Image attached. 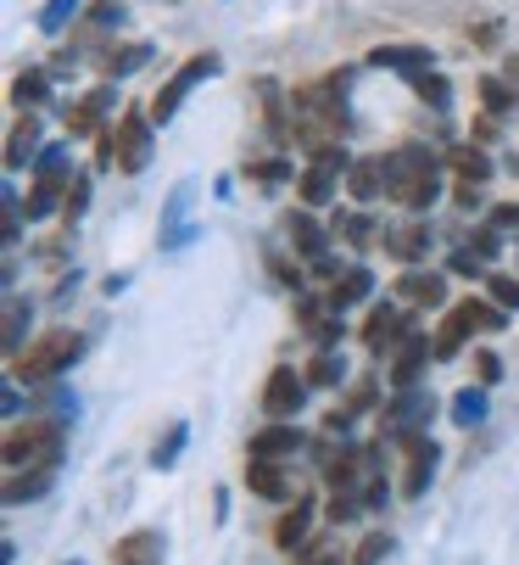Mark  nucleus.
<instances>
[{
  "mask_svg": "<svg viewBox=\"0 0 519 565\" xmlns=\"http://www.w3.org/2000/svg\"><path fill=\"white\" fill-rule=\"evenodd\" d=\"M380 163H386V202H402L408 213L436 207V196H442V157L430 146L408 140V146L386 151Z\"/></svg>",
  "mask_w": 519,
  "mask_h": 565,
  "instance_id": "nucleus-1",
  "label": "nucleus"
},
{
  "mask_svg": "<svg viewBox=\"0 0 519 565\" xmlns=\"http://www.w3.org/2000/svg\"><path fill=\"white\" fill-rule=\"evenodd\" d=\"M67 454V420L40 415V420H12L7 431V470H56Z\"/></svg>",
  "mask_w": 519,
  "mask_h": 565,
  "instance_id": "nucleus-2",
  "label": "nucleus"
},
{
  "mask_svg": "<svg viewBox=\"0 0 519 565\" xmlns=\"http://www.w3.org/2000/svg\"><path fill=\"white\" fill-rule=\"evenodd\" d=\"M78 359H84V337L67 331V326H56V331H40V337L12 359V375H18V381H62Z\"/></svg>",
  "mask_w": 519,
  "mask_h": 565,
  "instance_id": "nucleus-3",
  "label": "nucleus"
},
{
  "mask_svg": "<svg viewBox=\"0 0 519 565\" xmlns=\"http://www.w3.org/2000/svg\"><path fill=\"white\" fill-rule=\"evenodd\" d=\"M67 151H73V146H45V151H40V163L29 169V196H23L29 218H51V213H62L67 185H73V157H67Z\"/></svg>",
  "mask_w": 519,
  "mask_h": 565,
  "instance_id": "nucleus-4",
  "label": "nucleus"
},
{
  "mask_svg": "<svg viewBox=\"0 0 519 565\" xmlns=\"http://www.w3.org/2000/svg\"><path fill=\"white\" fill-rule=\"evenodd\" d=\"M218 67H224V62H218V51H196L180 73H167V78H162V90H156V102L145 107V113H151V124H173V118H180V107L191 102V90L202 85V78H213Z\"/></svg>",
  "mask_w": 519,
  "mask_h": 565,
  "instance_id": "nucleus-5",
  "label": "nucleus"
},
{
  "mask_svg": "<svg viewBox=\"0 0 519 565\" xmlns=\"http://www.w3.org/2000/svg\"><path fill=\"white\" fill-rule=\"evenodd\" d=\"M436 415V397H430L424 386H408V392H397L391 403H380V437L386 443H402V437H413V431H430L424 420Z\"/></svg>",
  "mask_w": 519,
  "mask_h": 565,
  "instance_id": "nucleus-6",
  "label": "nucleus"
},
{
  "mask_svg": "<svg viewBox=\"0 0 519 565\" xmlns=\"http://www.w3.org/2000/svg\"><path fill=\"white\" fill-rule=\"evenodd\" d=\"M397 448H402V459H408V476H402V499H424V488L436 481V465H442V448H436V437H430V431H413V437H402Z\"/></svg>",
  "mask_w": 519,
  "mask_h": 565,
  "instance_id": "nucleus-7",
  "label": "nucleus"
},
{
  "mask_svg": "<svg viewBox=\"0 0 519 565\" xmlns=\"http://www.w3.org/2000/svg\"><path fill=\"white\" fill-rule=\"evenodd\" d=\"M151 113H140V107H129V113H118V174H140L145 163H151Z\"/></svg>",
  "mask_w": 519,
  "mask_h": 565,
  "instance_id": "nucleus-8",
  "label": "nucleus"
},
{
  "mask_svg": "<svg viewBox=\"0 0 519 565\" xmlns=\"http://www.w3.org/2000/svg\"><path fill=\"white\" fill-rule=\"evenodd\" d=\"M112 107H118V85H107V78H101V85H96L90 96H78L73 107H62V118H67V135H73V140H84V135H101Z\"/></svg>",
  "mask_w": 519,
  "mask_h": 565,
  "instance_id": "nucleus-9",
  "label": "nucleus"
},
{
  "mask_svg": "<svg viewBox=\"0 0 519 565\" xmlns=\"http://www.w3.org/2000/svg\"><path fill=\"white\" fill-rule=\"evenodd\" d=\"M302 403H307V381H302L291 364L269 370V381H263V415H269V420H296Z\"/></svg>",
  "mask_w": 519,
  "mask_h": 565,
  "instance_id": "nucleus-10",
  "label": "nucleus"
},
{
  "mask_svg": "<svg viewBox=\"0 0 519 565\" xmlns=\"http://www.w3.org/2000/svg\"><path fill=\"white\" fill-rule=\"evenodd\" d=\"M397 359H391V386L397 392H408V386H419V375H424V364L430 359H436V348H430V337L419 331V319H413V326H408V337L391 348Z\"/></svg>",
  "mask_w": 519,
  "mask_h": 565,
  "instance_id": "nucleus-11",
  "label": "nucleus"
},
{
  "mask_svg": "<svg viewBox=\"0 0 519 565\" xmlns=\"http://www.w3.org/2000/svg\"><path fill=\"white\" fill-rule=\"evenodd\" d=\"M191 202H196V185L180 180V185H173V196H167V207H162V247L167 253H180V247H191V241H196Z\"/></svg>",
  "mask_w": 519,
  "mask_h": 565,
  "instance_id": "nucleus-12",
  "label": "nucleus"
},
{
  "mask_svg": "<svg viewBox=\"0 0 519 565\" xmlns=\"http://www.w3.org/2000/svg\"><path fill=\"white\" fill-rule=\"evenodd\" d=\"M480 331V319H475V297L469 302H453L447 313H442V326H436V342H430V348H436V359L447 364V359H458L464 353V342Z\"/></svg>",
  "mask_w": 519,
  "mask_h": 565,
  "instance_id": "nucleus-13",
  "label": "nucleus"
},
{
  "mask_svg": "<svg viewBox=\"0 0 519 565\" xmlns=\"http://www.w3.org/2000/svg\"><path fill=\"white\" fill-rule=\"evenodd\" d=\"M369 67L402 73L408 85H413V78L436 73V51H424V45H375V51H369Z\"/></svg>",
  "mask_w": 519,
  "mask_h": 565,
  "instance_id": "nucleus-14",
  "label": "nucleus"
},
{
  "mask_svg": "<svg viewBox=\"0 0 519 565\" xmlns=\"http://www.w3.org/2000/svg\"><path fill=\"white\" fill-rule=\"evenodd\" d=\"M408 326H413V319H402L397 302H369V313H364V348L386 353V348H397L408 337Z\"/></svg>",
  "mask_w": 519,
  "mask_h": 565,
  "instance_id": "nucleus-15",
  "label": "nucleus"
},
{
  "mask_svg": "<svg viewBox=\"0 0 519 565\" xmlns=\"http://www.w3.org/2000/svg\"><path fill=\"white\" fill-rule=\"evenodd\" d=\"M397 297L402 302H413V308H442L447 302V275L442 269H402L397 275Z\"/></svg>",
  "mask_w": 519,
  "mask_h": 565,
  "instance_id": "nucleus-16",
  "label": "nucleus"
},
{
  "mask_svg": "<svg viewBox=\"0 0 519 565\" xmlns=\"http://www.w3.org/2000/svg\"><path fill=\"white\" fill-rule=\"evenodd\" d=\"M167 554V537L156 526H140V532H123L112 543V565H162Z\"/></svg>",
  "mask_w": 519,
  "mask_h": 565,
  "instance_id": "nucleus-17",
  "label": "nucleus"
},
{
  "mask_svg": "<svg viewBox=\"0 0 519 565\" xmlns=\"http://www.w3.org/2000/svg\"><path fill=\"white\" fill-rule=\"evenodd\" d=\"M386 258H397L402 269H419L430 258V224H402V230H386L380 235Z\"/></svg>",
  "mask_w": 519,
  "mask_h": 565,
  "instance_id": "nucleus-18",
  "label": "nucleus"
},
{
  "mask_svg": "<svg viewBox=\"0 0 519 565\" xmlns=\"http://www.w3.org/2000/svg\"><path fill=\"white\" fill-rule=\"evenodd\" d=\"M40 113H18V124H12V135H7V169L18 174V169H34L40 163Z\"/></svg>",
  "mask_w": 519,
  "mask_h": 565,
  "instance_id": "nucleus-19",
  "label": "nucleus"
},
{
  "mask_svg": "<svg viewBox=\"0 0 519 565\" xmlns=\"http://www.w3.org/2000/svg\"><path fill=\"white\" fill-rule=\"evenodd\" d=\"M353 169V163H307L302 169V180H296V196H302V207H324V202H335V191H340V174Z\"/></svg>",
  "mask_w": 519,
  "mask_h": 565,
  "instance_id": "nucleus-20",
  "label": "nucleus"
},
{
  "mask_svg": "<svg viewBox=\"0 0 519 565\" xmlns=\"http://www.w3.org/2000/svg\"><path fill=\"white\" fill-rule=\"evenodd\" d=\"M246 488L269 504H291V481H285V465L280 459H251L246 454Z\"/></svg>",
  "mask_w": 519,
  "mask_h": 565,
  "instance_id": "nucleus-21",
  "label": "nucleus"
},
{
  "mask_svg": "<svg viewBox=\"0 0 519 565\" xmlns=\"http://www.w3.org/2000/svg\"><path fill=\"white\" fill-rule=\"evenodd\" d=\"M285 235H291L296 258H307V264H318V258H324V241H329V230L313 218V207H296V213H285Z\"/></svg>",
  "mask_w": 519,
  "mask_h": 565,
  "instance_id": "nucleus-22",
  "label": "nucleus"
},
{
  "mask_svg": "<svg viewBox=\"0 0 519 565\" xmlns=\"http://www.w3.org/2000/svg\"><path fill=\"white\" fill-rule=\"evenodd\" d=\"M296 448H302V426H296V420H269L263 431L251 437L246 454H251V459H291Z\"/></svg>",
  "mask_w": 519,
  "mask_h": 565,
  "instance_id": "nucleus-23",
  "label": "nucleus"
},
{
  "mask_svg": "<svg viewBox=\"0 0 519 565\" xmlns=\"http://www.w3.org/2000/svg\"><path fill=\"white\" fill-rule=\"evenodd\" d=\"M123 0H96V7H84V23L73 29V45L67 51H78V45H90V40H101V34H112V29H123Z\"/></svg>",
  "mask_w": 519,
  "mask_h": 565,
  "instance_id": "nucleus-24",
  "label": "nucleus"
},
{
  "mask_svg": "<svg viewBox=\"0 0 519 565\" xmlns=\"http://www.w3.org/2000/svg\"><path fill=\"white\" fill-rule=\"evenodd\" d=\"M56 488V470H7V488H0V499H7L12 510L18 504H34Z\"/></svg>",
  "mask_w": 519,
  "mask_h": 565,
  "instance_id": "nucleus-25",
  "label": "nucleus"
},
{
  "mask_svg": "<svg viewBox=\"0 0 519 565\" xmlns=\"http://www.w3.org/2000/svg\"><path fill=\"white\" fill-rule=\"evenodd\" d=\"M369 297H375V275L369 269H340V280H329V291H324V302L335 313H346L353 302H369Z\"/></svg>",
  "mask_w": 519,
  "mask_h": 565,
  "instance_id": "nucleus-26",
  "label": "nucleus"
},
{
  "mask_svg": "<svg viewBox=\"0 0 519 565\" xmlns=\"http://www.w3.org/2000/svg\"><path fill=\"white\" fill-rule=\"evenodd\" d=\"M307 532H313V499H296V504L274 521V543H280L285 554H296V548L307 543Z\"/></svg>",
  "mask_w": 519,
  "mask_h": 565,
  "instance_id": "nucleus-27",
  "label": "nucleus"
},
{
  "mask_svg": "<svg viewBox=\"0 0 519 565\" xmlns=\"http://www.w3.org/2000/svg\"><path fill=\"white\" fill-rule=\"evenodd\" d=\"M346 196H358V202H380L386 196V163L380 157H364V163L346 169Z\"/></svg>",
  "mask_w": 519,
  "mask_h": 565,
  "instance_id": "nucleus-28",
  "label": "nucleus"
},
{
  "mask_svg": "<svg viewBox=\"0 0 519 565\" xmlns=\"http://www.w3.org/2000/svg\"><path fill=\"white\" fill-rule=\"evenodd\" d=\"M151 62V45L145 40H129V45H112L107 56H101V78L107 85H118V78H129V73H140Z\"/></svg>",
  "mask_w": 519,
  "mask_h": 565,
  "instance_id": "nucleus-29",
  "label": "nucleus"
},
{
  "mask_svg": "<svg viewBox=\"0 0 519 565\" xmlns=\"http://www.w3.org/2000/svg\"><path fill=\"white\" fill-rule=\"evenodd\" d=\"M29 313H34V302H29V297H18V291H7V319H0V348H7V359H18V353H23Z\"/></svg>",
  "mask_w": 519,
  "mask_h": 565,
  "instance_id": "nucleus-30",
  "label": "nucleus"
},
{
  "mask_svg": "<svg viewBox=\"0 0 519 565\" xmlns=\"http://www.w3.org/2000/svg\"><path fill=\"white\" fill-rule=\"evenodd\" d=\"M51 85H56V78H51L45 67H23V73L12 78V107H18V113H29V107L51 102Z\"/></svg>",
  "mask_w": 519,
  "mask_h": 565,
  "instance_id": "nucleus-31",
  "label": "nucleus"
},
{
  "mask_svg": "<svg viewBox=\"0 0 519 565\" xmlns=\"http://www.w3.org/2000/svg\"><path fill=\"white\" fill-rule=\"evenodd\" d=\"M447 415H453V426L475 431V426L486 420V386H458L453 403H447Z\"/></svg>",
  "mask_w": 519,
  "mask_h": 565,
  "instance_id": "nucleus-32",
  "label": "nucleus"
},
{
  "mask_svg": "<svg viewBox=\"0 0 519 565\" xmlns=\"http://www.w3.org/2000/svg\"><path fill=\"white\" fill-rule=\"evenodd\" d=\"M475 96L486 102V113H491V118H508V113L519 107V90L508 85V78H491V73H480V78H475Z\"/></svg>",
  "mask_w": 519,
  "mask_h": 565,
  "instance_id": "nucleus-33",
  "label": "nucleus"
},
{
  "mask_svg": "<svg viewBox=\"0 0 519 565\" xmlns=\"http://www.w3.org/2000/svg\"><path fill=\"white\" fill-rule=\"evenodd\" d=\"M307 386H340L346 381V359H340V348H318L313 359H307Z\"/></svg>",
  "mask_w": 519,
  "mask_h": 565,
  "instance_id": "nucleus-34",
  "label": "nucleus"
},
{
  "mask_svg": "<svg viewBox=\"0 0 519 565\" xmlns=\"http://www.w3.org/2000/svg\"><path fill=\"white\" fill-rule=\"evenodd\" d=\"M185 443H191V426H185V420H173V426L156 437L151 465H156V470H173V465H180V454H185Z\"/></svg>",
  "mask_w": 519,
  "mask_h": 565,
  "instance_id": "nucleus-35",
  "label": "nucleus"
},
{
  "mask_svg": "<svg viewBox=\"0 0 519 565\" xmlns=\"http://www.w3.org/2000/svg\"><path fill=\"white\" fill-rule=\"evenodd\" d=\"M329 235H340V241H353V247H369V241H375L380 230H375V213H335Z\"/></svg>",
  "mask_w": 519,
  "mask_h": 565,
  "instance_id": "nucleus-36",
  "label": "nucleus"
},
{
  "mask_svg": "<svg viewBox=\"0 0 519 565\" xmlns=\"http://www.w3.org/2000/svg\"><path fill=\"white\" fill-rule=\"evenodd\" d=\"M453 169H458V180H469V185H486L491 180V157L469 140V146H458L453 151Z\"/></svg>",
  "mask_w": 519,
  "mask_h": 565,
  "instance_id": "nucleus-37",
  "label": "nucleus"
},
{
  "mask_svg": "<svg viewBox=\"0 0 519 565\" xmlns=\"http://www.w3.org/2000/svg\"><path fill=\"white\" fill-rule=\"evenodd\" d=\"M78 12H84V0H45L34 23H40V34H51V40H56V34H62V29L78 18Z\"/></svg>",
  "mask_w": 519,
  "mask_h": 565,
  "instance_id": "nucleus-38",
  "label": "nucleus"
},
{
  "mask_svg": "<svg viewBox=\"0 0 519 565\" xmlns=\"http://www.w3.org/2000/svg\"><path fill=\"white\" fill-rule=\"evenodd\" d=\"M90 196H96V174H73L67 202H62V218H67V224H78L84 213H90Z\"/></svg>",
  "mask_w": 519,
  "mask_h": 565,
  "instance_id": "nucleus-39",
  "label": "nucleus"
},
{
  "mask_svg": "<svg viewBox=\"0 0 519 565\" xmlns=\"http://www.w3.org/2000/svg\"><path fill=\"white\" fill-rule=\"evenodd\" d=\"M413 90H419V102H424V107H436V113H447V107H453V85H447L442 73H424V78H413Z\"/></svg>",
  "mask_w": 519,
  "mask_h": 565,
  "instance_id": "nucleus-40",
  "label": "nucleus"
},
{
  "mask_svg": "<svg viewBox=\"0 0 519 565\" xmlns=\"http://www.w3.org/2000/svg\"><path fill=\"white\" fill-rule=\"evenodd\" d=\"M391 548H397V543H391V532H369V537L353 548V565H380Z\"/></svg>",
  "mask_w": 519,
  "mask_h": 565,
  "instance_id": "nucleus-41",
  "label": "nucleus"
},
{
  "mask_svg": "<svg viewBox=\"0 0 519 565\" xmlns=\"http://www.w3.org/2000/svg\"><path fill=\"white\" fill-rule=\"evenodd\" d=\"M335 526H346V521H358L364 515V499L358 493H329V510H324Z\"/></svg>",
  "mask_w": 519,
  "mask_h": 565,
  "instance_id": "nucleus-42",
  "label": "nucleus"
},
{
  "mask_svg": "<svg viewBox=\"0 0 519 565\" xmlns=\"http://www.w3.org/2000/svg\"><path fill=\"white\" fill-rule=\"evenodd\" d=\"M453 275H464V280H486V275H491V264H486L475 247H458V253H453Z\"/></svg>",
  "mask_w": 519,
  "mask_h": 565,
  "instance_id": "nucleus-43",
  "label": "nucleus"
},
{
  "mask_svg": "<svg viewBox=\"0 0 519 565\" xmlns=\"http://www.w3.org/2000/svg\"><path fill=\"white\" fill-rule=\"evenodd\" d=\"M486 297L497 308H519V280L513 275H486Z\"/></svg>",
  "mask_w": 519,
  "mask_h": 565,
  "instance_id": "nucleus-44",
  "label": "nucleus"
},
{
  "mask_svg": "<svg viewBox=\"0 0 519 565\" xmlns=\"http://www.w3.org/2000/svg\"><path fill=\"white\" fill-rule=\"evenodd\" d=\"M246 174L263 180V185H280V180H291V163L285 157H263V163H246Z\"/></svg>",
  "mask_w": 519,
  "mask_h": 565,
  "instance_id": "nucleus-45",
  "label": "nucleus"
},
{
  "mask_svg": "<svg viewBox=\"0 0 519 565\" xmlns=\"http://www.w3.org/2000/svg\"><path fill=\"white\" fill-rule=\"evenodd\" d=\"M296 559H302V565H353V554H335V548H324V543H302Z\"/></svg>",
  "mask_w": 519,
  "mask_h": 565,
  "instance_id": "nucleus-46",
  "label": "nucleus"
},
{
  "mask_svg": "<svg viewBox=\"0 0 519 565\" xmlns=\"http://www.w3.org/2000/svg\"><path fill=\"white\" fill-rule=\"evenodd\" d=\"M469 247H475V253H480V258L491 264V258L502 253V230H497V224H480V230L469 235Z\"/></svg>",
  "mask_w": 519,
  "mask_h": 565,
  "instance_id": "nucleus-47",
  "label": "nucleus"
},
{
  "mask_svg": "<svg viewBox=\"0 0 519 565\" xmlns=\"http://www.w3.org/2000/svg\"><path fill=\"white\" fill-rule=\"evenodd\" d=\"M475 375H480V386H497L502 381V359L491 348H475Z\"/></svg>",
  "mask_w": 519,
  "mask_h": 565,
  "instance_id": "nucleus-48",
  "label": "nucleus"
},
{
  "mask_svg": "<svg viewBox=\"0 0 519 565\" xmlns=\"http://www.w3.org/2000/svg\"><path fill=\"white\" fill-rule=\"evenodd\" d=\"M486 224H497V230H519V202H497V207H486Z\"/></svg>",
  "mask_w": 519,
  "mask_h": 565,
  "instance_id": "nucleus-49",
  "label": "nucleus"
},
{
  "mask_svg": "<svg viewBox=\"0 0 519 565\" xmlns=\"http://www.w3.org/2000/svg\"><path fill=\"white\" fill-rule=\"evenodd\" d=\"M369 403H375V381H358V386H353V397H346L340 409H346V415L358 420V409H369Z\"/></svg>",
  "mask_w": 519,
  "mask_h": 565,
  "instance_id": "nucleus-50",
  "label": "nucleus"
},
{
  "mask_svg": "<svg viewBox=\"0 0 519 565\" xmlns=\"http://www.w3.org/2000/svg\"><path fill=\"white\" fill-rule=\"evenodd\" d=\"M269 269H274V280H280V286H291V291H302V269H291V264H285L280 253H269Z\"/></svg>",
  "mask_w": 519,
  "mask_h": 565,
  "instance_id": "nucleus-51",
  "label": "nucleus"
},
{
  "mask_svg": "<svg viewBox=\"0 0 519 565\" xmlns=\"http://www.w3.org/2000/svg\"><path fill=\"white\" fill-rule=\"evenodd\" d=\"M453 202H458L464 213H475V207H480V185H469V180H458V185H453Z\"/></svg>",
  "mask_w": 519,
  "mask_h": 565,
  "instance_id": "nucleus-52",
  "label": "nucleus"
},
{
  "mask_svg": "<svg viewBox=\"0 0 519 565\" xmlns=\"http://www.w3.org/2000/svg\"><path fill=\"white\" fill-rule=\"evenodd\" d=\"M486 140H497V118H491V113L475 118V146H486Z\"/></svg>",
  "mask_w": 519,
  "mask_h": 565,
  "instance_id": "nucleus-53",
  "label": "nucleus"
},
{
  "mask_svg": "<svg viewBox=\"0 0 519 565\" xmlns=\"http://www.w3.org/2000/svg\"><path fill=\"white\" fill-rule=\"evenodd\" d=\"M469 40H480V45H491V40H497V23H480V29H469Z\"/></svg>",
  "mask_w": 519,
  "mask_h": 565,
  "instance_id": "nucleus-54",
  "label": "nucleus"
},
{
  "mask_svg": "<svg viewBox=\"0 0 519 565\" xmlns=\"http://www.w3.org/2000/svg\"><path fill=\"white\" fill-rule=\"evenodd\" d=\"M67 565H84V559H67Z\"/></svg>",
  "mask_w": 519,
  "mask_h": 565,
  "instance_id": "nucleus-55",
  "label": "nucleus"
},
{
  "mask_svg": "<svg viewBox=\"0 0 519 565\" xmlns=\"http://www.w3.org/2000/svg\"><path fill=\"white\" fill-rule=\"evenodd\" d=\"M513 73H519V62H513Z\"/></svg>",
  "mask_w": 519,
  "mask_h": 565,
  "instance_id": "nucleus-56",
  "label": "nucleus"
}]
</instances>
